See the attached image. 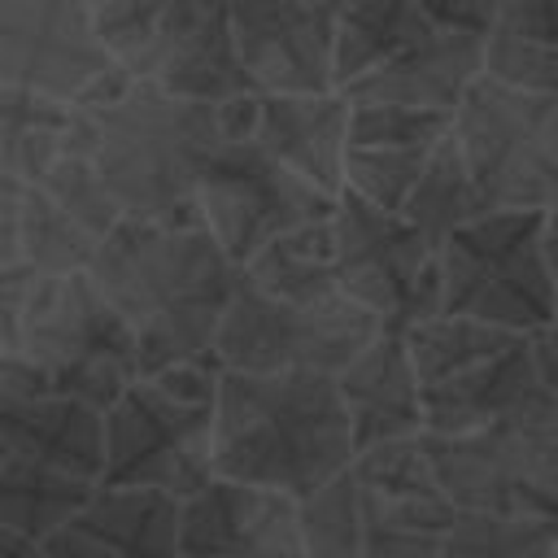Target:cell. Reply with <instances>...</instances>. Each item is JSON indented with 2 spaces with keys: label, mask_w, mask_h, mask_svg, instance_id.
<instances>
[{
  "label": "cell",
  "mask_w": 558,
  "mask_h": 558,
  "mask_svg": "<svg viewBox=\"0 0 558 558\" xmlns=\"http://www.w3.org/2000/svg\"><path fill=\"white\" fill-rule=\"evenodd\" d=\"M222 140L209 105L170 100L118 65L70 105L65 148L83 153L122 218L161 227L196 222V179Z\"/></svg>",
  "instance_id": "1"
},
{
  "label": "cell",
  "mask_w": 558,
  "mask_h": 558,
  "mask_svg": "<svg viewBox=\"0 0 558 558\" xmlns=\"http://www.w3.org/2000/svg\"><path fill=\"white\" fill-rule=\"evenodd\" d=\"M87 279L135 336L140 375H157L214 357V336L240 270L201 227L122 218L96 244Z\"/></svg>",
  "instance_id": "2"
},
{
  "label": "cell",
  "mask_w": 558,
  "mask_h": 558,
  "mask_svg": "<svg viewBox=\"0 0 558 558\" xmlns=\"http://www.w3.org/2000/svg\"><path fill=\"white\" fill-rule=\"evenodd\" d=\"M353 462V432L327 375H235L214 388V480L314 497Z\"/></svg>",
  "instance_id": "3"
},
{
  "label": "cell",
  "mask_w": 558,
  "mask_h": 558,
  "mask_svg": "<svg viewBox=\"0 0 558 558\" xmlns=\"http://www.w3.org/2000/svg\"><path fill=\"white\" fill-rule=\"evenodd\" d=\"M423 436H466L536 405H558V340L432 314L405 336Z\"/></svg>",
  "instance_id": "4"
},
{
  "label": "cell",
  "mask_w": 558,
  "mask_h": 558,
  "mask_svg": "<svg viewBox=\"0 0 558 558\" xmlns=\"http://www.w3.org/2000/svg\"><path fill=\"white\" fill-rule=\"evenodd\" d=\"M301 558H436L453 510L445 506L418 436L353 453V462L296 501Z\"/></svg>",
  "instance_id": "5"
},
{
  "label": "cell",
  "mask_w": 558,
  "mask_h": 558,
  "mask_svg": "<svg viewBox=\"0 0 558 558\" xmlns=\"http://www.w3.org/2000/svg\"><path fill=\"white\" fill-rule=\"evenodd\" d=\"M218 375L214 357L140 375L100 414V488H144L179 506L196 497L214 480Z\"/></svg>",
  "instance_id": "6"
},
{
  "label": "cell",
  "mask_w": 558,
  "mask_h": 558,
  "mask_svg": "<svg viewBox=\"0 0 558 558\" xmlns=\"http://www.w3.org/2000/svg\"><path fill=\"white\" fill-rule=\"evenodd\" d=\"M554 214L506 209L458 227L436 248V314L536 336L554 327Z\"/></svg>",
  "instance_id": "7"
},
{
  "label": "cell",
  "mask_w": 558,
  "mask_h": 558,
  "mask_svg": "<svg viewBox=\"0 0 558 558\" xmlns=\"http://www.w3.org/2000/svg\"><path fill=\"white\" fill-rule=\"evenodd\" d=\"M105 57L135 83L187 105L257 96L231 39L227 4L209 0H105L87 4Z\"/></svg>",
  "instance_id": "8"
},
{
  "label": "cell",
  "mask_w": 558,
  "mask_h": 558,
  "mask_svg": "<svg viewBox=\"0 0 558 558\" xmlns=\"http://www.w3.org/2000/svg\"><path fill=\"white\" fill-rule=\"evenodd\" d=\"M418 445L453 514L554 519L558 405H536L466 436H418Z\"/></svg>",
  "instance_id": "9"
},
{
  "label": "cell",
  "mask_w": 558,
  "mask_h": 558,
  "mask_svg": "<svg viewBox=\"0 0 558 558\" xmlns=\"http://www.w3.org/2000/svg\"><path fill=\"white\" fill-rule=\"evenodd\" d=\"M17 353L44 379V392L70 397L96 414H105L140 379L135 336L87 275L35 279Z\"/></svg>",
  "instance_id": "10"
},
{
  "label": "cell",
  "mask_w": 558,
  "mask_h": 558,
  "mask_svg": "<svg viewBox=\"0 0 558 558\" xmlns=\"http://www.w3.org/2000/svg\"><path fill=\"white\" fill-rule=\"evenodd\" d=\"M449 140L488 214L558 201V96H527L475 78L449 113Z\"/></svg>",
  "instance_id": "11"
},
{
  "label": "cell",
  "mask_w": 558,
  "mask_h": 558,
  "mask_svg": "<svg viewBox=\"0 0 558 558\" xmlns=\"http://www.w3.org/2000/svg\"><path fill=\"white\" fill-rule=\"evenodd\" d=\"M375 336H384V327L344 296L327 305H283L248 288L240 275L214 336V362L235 375L336 379Z\"/></svg>",
  "instance_id": "12"
},
{
  "label": "cell",
  "mask_w": 558,
  "mask_h": 558,
  "mask_svg": "<svg viewBox=\"0 0 558 558\" xmlns=\"http://www.w3.org/2000/svg\"><path fill=\"white\" fill-rule=\"evenodd\" d=\"M331 205L248 140H218L196 179V222L235 270L279 235L323 222Z\"/></svg>",
  "instance_id": "13"
},
{
  "label": "cell",
  "mask_w": 558,
  "mask_h": 558,
  "mask_svg": "<svg viewBox=\"0 0 558 558\" xmlns=\"http://www.w3.org/2000/svg\"><path fill=\"white\" fill-rule=\"evenodd\" d=\"M327 227L344 301L366 310L388 336H405L414 323L436 314V257L401 214H384L340 192Z\"/></svg>",
  "instance_id": "14"
},
{
  "label": "cell",
  "mask_w": 558,
  "mask_h": 558,
  "mask_svg": "<svg viewBox=\"0 0 558 558\" xmlns=\"http://www.w3.org/2000/svg\"><path fill=\"white\" fill-rule=\"evenodd\" d=\"M109 70L87 4L0 0V87L78 105Z\"/></svg>",
  "instance_id": "15"
},
{
  "label": "cell",
  "mask_w": 558,
  "mask_h": 558,
  "mask_svg": "<svg viewBox=\"0 0 558 558\" xmlns=\"http://www.w3.org/2000/svg\"><path fill=\"white\" fill-rule=\"evenodd\" d=\"M235 57L257 96H323L331 83L336 4L240 0L227 4Z\"/></svg>",
  "instance_id": "16"
},
{
  "label": "cell",
  "mask_w": 558,
  "mask_h": 558,
  "mask_svg": "<svg viewBox=\"0 0 558 558\" xmlns=\"http://www.w3.org/2000/svg\"><path fill=\"white\" fill-rule=\"evenodd\" d=\"M222 140H248L275 166L310 183L318 196H340V153L349 100L323 96H240L214 109Z\"/></svg>",
  "instance_id": "17"
},
{
  "label": "cell",
  "mask_w": 558,
  "mask_h": 558,
  "mask_svg": "<svg viewBox=\"0 0 558 558\" xmlns=\"http://www.w3.org/2000/svg\"><path fill=\"white\" fill-rule=\"evenodd\" d=\"M449 135L445 113H418L397 105H349L344 153H340V192L401 214L418 174L427 170L436 144Z\"/></svg>",
  "instance_id": "18"
},
{
  "label": "cell",
  "mask_w": 558,
  "mask_h": 558,
  "mask_svg": "<svg viewBox=\"0 0 558 558\" xmlns=\"http://www.w3.org/2000/svg\"><path fill=\"white\" fill-rule=\"evenodd\" d=\"M179 558H301L296 501L209 480L179 506Z\"/></svg>",
  "instance_id": "19"
},
{
  "label": "cell",
  "mask_w": 558,
  "mask_h": 558,
  "mask_svg": "<svg viewBox=\"0 0 558 558\" xmlns=\"http://www.w3.org/2000/svg\"><path fill=\"white\" fill-rule=\"evenodd\" d=\"M480 44H484L480 31L436 26L427 17V31L418 39H410L397 57H388L379 70H371L340 96L349 105H397V109L449 118L466 96V87L480 78Z\"/></svg>",
  "instance_id": "20"
},
{
  "label": "cell",
  "mask_w": 558,
  "mask_h": 558,
  "mask_svg": "<svg viewBox=\"0 0 558 558\" xmlns=\"http://www.w3.org/2000/svg\"><path fill=\"white\" fill-rule=\"evenodd\" d=\"M336 392H340V405L353 432V453L423 436L418 384H414L401 336H388V331L375 336L336 375Z\"/></svg>",
  "instance_id": "21"
},
{
  "label": "cell",
  "mask_w": 558,
  "mask_h": 558,
  "mask_svg": "<svg viewBox=\"0 0 558 558\" xmlns=\"http://www.w3.org/2000/svg\"><path fill=\"white\" fill-rule=\"evenodd\" d=\"M0 453L100 484V462H105L100 414L52 392L0 397Z\"/></svg>",
  "instance_id": "22"
},
{
  "label": "cell",
  "mask_w": 558,
  "mask_h": 558,
  "mask_svg": "<svg viewBox=\"0 0 558 558\" xmlns=\"http://www.w3.org/2000/svg\"><path fill=\"white\" fill-rule=\"evenodd\" d=\"M480 78L527 96H558V0H493Z\"/></svg>",
  "instance_id": "23"
},
{
  "label": "cell",
  "mask_w": 558,
  "mask_h": 558,
  "mask_svg": "<svg viewBox=\"0 0 558 558\" xmlns=\"http://www.w3.org/2000/svg\"><path fill=\"white\" fill-rule=\"evenodd\" d=\"M109 558H179V501L144 488H100L70 523Z\"/></svg>",
  "instance_id": "24"
},
{
  "label": "cell",
  "mask_w": 558,
  "mask_h": 558,
  "mask_svg": "<svg viewBox=\"0 0 558 558\" xmlns=\"http://www.w3.org/2000/svg\"><path fill=\"white\" fill-rule=\"evenodd\" d=\"M427 31L423 4L405 0H353L336 4V39H331V83L336 92L353 87L388 57H397L410 39Z\"/></svg>",
  "instance_id": "25"
},
{
  "label": "cell",
  "mask_w": 558,
  "mask_h": 558,
  "mask_svg": "<svg viewBox=\"0 0 558 558\" xmlns=\"http://www.w3.org/2000/svg\"><path fill=\"white\" fill-rule=\"evenodd\" d=\"M92 493L96 484L87 480L35 466L26 458H0V527L31 545H44L57 532H65L92 501Z\"/></svg>",
  "instance_id": "26"
},
{
  "label": "cell",
  "mask_w": 558,
  "mask_h": 558,
  "mask_svg": "<svg viewBox=\"0 0 558 558\" xmlns=\"http://www.w3.org/2000/svg\"><path fill=\"white\" fill-rule=\"evenodd\" d=\"M240 275H244L248 288H257L270 301H283V305H327V301H336L340 283H336V248H331L327 218L279 235Z\"/></svg>",
  "instance_id": "27"
},
{
  "label": "cell",
  "mask_w": 558,
  "mask_h": 558,
  "mask_svg": "<svg viewBox=\"0 0 558 558\" xmlns=\"http://www.w3.org/2000/svg\"><path fill=\"white\" fill-rule=\"evenodd\" d=\"M65 135H70V105L35 96V92H17V87H0V174L35 187L52 161L65 153Z\"/></svg>",
  "instance_id": "28"
},
{
  "label": "cell",
  "mask_w": 558,
  "mask_h": 558,
  "mask_svg": "<svg viewBox=\"0 0 558 558\" xmlns=\"http://www.w3.org/2000/svg\"><path fill=\"white\" fill-rule=\"evenodd\" d=\"M484 214H488V209L480 205V196H475V187H471V179H466V170H462V161H458V148H453V140L445 135V140L436 144L427 170L418 174L414 192L405 196L401 218H405V227L423 240V248L436 257V248H440L458 227H466V222H475V218H484Z\"/></svg>",
  "instance_id": "29"
},
{
  "label": "cell",
  "mask_w": 558,
  "mask_h": 558,
  "mask_svg": "<svg viewBox=\"0 0 558 558\" xmlns=\"http://www.w3.org/2000/svg\"><path fill=\"white\" fill-rule=\"evenodd\" d=\"M96 240L74 227L39 187L17 192V266L35 279H70L87 275Z\"/></svg>",
  "instance_id": "30"
},
{
  "label": "cell",
  "mask_w": 558,
  "mask_h": 558,
  "mask_svg": "<svg viewBox=\"0 0 558 558\" xmlns=\"http://www.w3.org/2000/svg\"><path fill=\"white\" fill-rule=\"evenodd\" d=\"M436 558H558L554 519H493L453 514Z\"/></svg>",
  "instance_id": "31"
},
{
  "label": "cell",
  "mask_w": 558,
  "mask_h": 558,
  "mask_svg": "<svg viewBox=\"0 0 558 558\" xmlns=\"http://www.w3.org/2000/svg\"><path fill=\"white\" fill-rule=\"evenodd\" d=\"M74 227H83L96 244L122 222V214H118V205L109 201V192H105V183L96 179V170H92V161L83 157V153H61L57 161H52V170L35 183Z\"/></svg>",
  "instance_id": "32"
},
{
  "label": "cell",
  "mask_w": 558,
  "mask_h": 558,
  "mask_svg": "<svg viewBox=\"0 0 558 558\" xmlns=\"http://www.w3.org/2000/svg\"><path fill=\"white\" fill-rule=\"evenodd\" d=\"M35 275L26 266H0V349L17 353V336H22V314L31 301Z\"/></svg>",
  "instance_id": "33"
},
{
  "label": "cell",
  "mask_w": 558,
  "mask_h": 558,
  "mask_svg": "<svg viewBox=\"0 0 558 558\" xmlns=\"http://www.w3.org/2000/svg\"><path fill=\"white\" fill-rule=\"evenodd\" d=\"M17 192L22 183L0 174V266L17 262Z\"/></svg>",
  "instance_id": "34"
},
{
  "label": "cell",
  "mask_w": 558,
  "mask_h": 558,
  "mask_svg": "<svg viewBox=\"0 0 558 558\" xmlns=\"http://www.w3.org/2000/svg\"><path fill=\"white\" fill-rule=\"evenodd\" d=\"M39 549H44V558H109L105 549L87 545V541H83V536H74L70 527H65V532H57L52 541H44Z\"/></svg>",
  "instance_id": "35"
},
{
  "label": "cell",
  "mask_w": 558,
  "mask_h": 558,
  "mask_svg": "<svg viewBox=\"0 0 558 558\" xmlns=\"http://www.w3.org/2000/svg\"><path fill=\"white\" fill-rule=\"evenodd\" d=\"M0 558H44V549H39V545H31V541H22V536H13V532H4V527H0Z\"/></svg>",
  "instance_id": "36"
},
{
  "label": "cell",
  "mask_w": 558,
  "mask_h": 558,
  "mask_svg": "<svg viewBox=\"0 0 558 558\" xmlns=\"http://www.w3.org/2000/svg\"><path fill=\"white\" fill-rule=\"evenodd\" d=\"M0 458H4V453H0Z\"/></svg>",
  "instance_id": "37"
}]
</instances>
